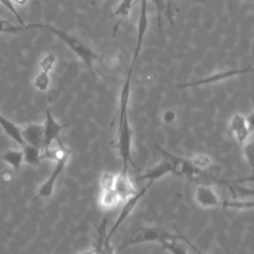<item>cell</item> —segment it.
<instances>
[{"label": "cell", "instance_id": "cell-1", "mask_svg": "<svg viewBox=\"0 0 254 254\" xmlns=\"http://www.w3.org/2000/svg\"><path fill=\"white\" fill-rule=\"evenodd\" d=\"M130 92L128 90H121L119 103V122L114 148L122 161L121 172H128V165L137 168V165L132 158V129L129 123L128 106H129Z\"/></svg>", "mask_w": 254, "mask_h": 254}, {"label": "cell", "instance_id": "cell-2", "mask_svg": "<svg viewBox=\"0 0 254 254\" xmlns=\"http://www.w3.org/2000/svg\"><path fill=\"white\" fill-rule=\"evenodd\" d=\"M31 28H39V29H45L50 31L51 33L55 34L59 39H61L83 63V64L89 69H92L93 64L95 61L98 60L99 56L98 54L93 51L90 47L86 46L84 43H82L80 40H78L77 38H75L74 36L70 35L69 33L53 27L51 25H47V24H29L25 26V29H31Z\"/></svg>", "mask_w": 254, "mask_h": 254}, {"label": "cell", "instance_id": "cell-3", "mask_svg": "<svg viewBox=\"0 0 254 254\" xmlns=\"http://www.w3.org/2000/svg\"><path fill=\"white\" fill-rule=\"evenodd\" d=\"M170 240H181V237L179 234L171 233L170 231L161 227L142 226L134 230L123 240V242L118 247L117 252L119 253L130 246L138 245L141 243L158 242L162 244L163 242Z\"/></svg>", "mask_w": 254, "mask_h": 254}, {"label": "cell", "instance_id": "cell-4", "mask_svg": "<svg viewBox=\"0 0 254 254\" xmlns=\"http://www.w3.org/2000/svg\"><path fill=\"white\" fill-rule=\"evenodd\" d=\"M228 134L240 145L247 142L253 132V113L244 116L240 113H234L229 121Z\"/></svg>", "mask_w": 254, "mask_h": 254}, {"label": "cell", "instance_id": "cell-5", "mask_svg": "<svg viewBox=\"0 0 254 254\" xmlns=\"http://www.w3.org/2000/svg\"><path fill=\"white\" fill-rule=\"evenodd\" d=\"M156 149L161 153V155L167 158L172 167V174H175L179 177H186V178H195L199 177L203 174V172L197 170L188 158H183L178 155L172 154L169 151L163 149L159 145H155Z\"/></svg>", "mask_w": 254, "mask_h": 254}, {"label": "cell", "instance_id": "cell-6", "mask_svg": "<svg viewBox=\"0 0 254 254\" xmlns=\"http://www.w3.org/2000/svg\"><path fill=\"white\" fill-rule=\"evenodd\" d=\"M153 183H147V185H145L141 190H139L132 197L128 198L127 200L124 201V204L117 216V218L115 219L111 229L109 230V232H107V236L109 239L112 238V236L114 235V233L116 232V230L119 228V226L124 222V220L132 213V211L135 209V207L137 206L138 202L140 201V199L146 194L147 190H149V188L152 186Z\"/></svg>", "mask_w": 254, "mask_h": 254}, {"label": "cell", "instance_id": "cell-7", "mask_svg": "<svg viewBox=\"0 0 254 254\" xmlns=\"http://www.w3.org/2000/svg\"><path fill=\"white\" fill-rule=\"evenodd\" d=\"M71 153L70 154H67L65 155L64 157H63L61 160L57 161L56 162V165H55V168L53 169L51 175L49 176V178L41 185V187L39 188L38 190V192L37 194L35 195V199H39V198H47V197H50L53 192H54V190H55V185H56V182L59 178V176L63 173V171L64 170L67 162H68V159L70 157Z\"/></svg>", "mask_w": 254, "mask_h": 254}, {"label": "cell", "instance_id": "cell-8", "mask_svg": "<svg viewBox=\"0 0 254 254\" xmlns=\"http://www.w3.org/2000/svg\"><path fill=\"white\" fill-rule=\"evenodd\" d=\"M44 126V141L42 151L50 148L54 141H57L60 138L61 132L68 126V124H61L59 123L55 117L53 116L51 110L48 108L45 113V121L43 123Z\"/></svg>", "mask_w": 254, "mask_h": 254}, {"label": "cell", "instance_id": "cell-9", "mask_svg": "<svg viewBox=\"0 0 254 254\" xmlns=\"http://www.w3.org/2000/svg\"><path fill=\"white\" fill-rule=\"evenodd\" d=\"M253 71V67L250 66H246L243 68H233V69H227L224 71H219V72H215L211 75H208L207 77H203L201 79L198 80H194L191 82H185V83H181L178 84L177 87L178 88H186V87H192V86H197V85H203V84H209V83H215V82H219L221 80L233 77L235 75H240L243 73H247V72H252Z\"/></svg>", "mask_w": 254, "mask_h": 254}, {"label": "cell", "instance_id": "cell-10", "mask_svg": "<svg viewBox=\"0 0 254 254\" xmlns=\"http://www.w3.org/2000/svg\"><path fill=\"white\" fill-rule=\"evenodd\" d=\"M194 200L202 208H211L220 206L221 200L210 184L200 183L194 190Z\"/></svg>", "mask_w": 254, "mask_h": 254}, {"label": "cell", "instance_id": "cell-11", "mask_svg": "<svg viewBox=\"0 0 254 254\" xmlns=\"http://www.w3.org/2000/svg\"><path fill=\"white\" fill-rule=\"evenodd\" d=\"M136 2H140L141 6H140V14H139V18H138V24H137V38H136V46H135V50H134V55L131 61L130 65L135 64L140 52L142 50V45H143V41L145 38V35L147 33V29H148V1L147 0H137ZM135 2V3H136Z\"/></svg>", "mask_w": 254, "mask_h": 254}, {"label": "cell", "instance_id": "cell-12", "mask_svg": "<svg viewBox=\"0 0 254 254\" xmlns=\"http://www.w3.org/2000/svg\"><path fill=\"white\" fill-rule=\"evenodd\" d=\"M108 220L103 218L96 227V234L93 244V254H115V251L110 242L111 239L107 236Z\"/></svg>", "mask_w": 254, "mask_h": 254}, {"label": "cell", "instance_id": "cell-13", "mask_svg": "<svg viewBox=\"0 0 254 254\" xmlns=\"http://www.w3.org/2000/svg\"><path fill=\"white\" fill-rule=\"evenodd\" d=\"M113 190L118 195L120 201L127 200L138 191L135 189L133 181L130 179L128 172H120L115 176Z\"/></svg>", "mask_w": 254, "mask_h": 254}, {"label": "cell", "instance_id": "cell-14", "mask_svg": "<svg viewBox=\"0 0 254 254\" xmlns=\"http://www.w3.org/2000/svg\"><path fill=\"white\" fill-rule=\"evenodd\" d=\"M169 174H172L171 164L167 158L163 157V159L160 163H158L157 165L153 166L150 169H147L144 173L135 177L134 180H132V181H135V182L147 181L148 183H154L155 181L162 179L163 177H165Z\"/></svg>", "mask_w": 254, "mask_h": 254}, {"label": "cell", "instance_id": "cell-15", "mask_svg": "<svg viewBox=\"0 0 254 254\" xmlns=\"http://www.w3.org/2000/svg\"><path fill=\"white\" fill-rule=\"evenodd\" d=\"M21 136L27 145L42 150L44 141V126L41 123H29L21 128Z\"/></svg>", "mask_w": 254, "mask_h": 254}, {"label": "cell", "instance_id": "cell-16", "mask_svg": "<svg viewBox=\"0 0 254 254\" xmlns=\"http://www.w3.org/2000/svg\"><path fill=\"white\" fill-rule=\"evenodd\" d=\"M137 0H135L136 2ZM154 3L156 9H157V20H158V27L161 28L162 26V15L165 14L168 18V21L171 23V25H174L173 22V15L174 12L172 10V1L173 0H147ZM198 2L205 3V0H196Z\"/></svg>", "mask_w": 254, "mask_h": 254}, {"label": "cell", "instance_id": "cell-17", "mask_svg": "<svg viewBox=\"0 0 254 254\" xmlns=\"http://www.w3.org/2000/svg\"><path fill=\"white\" fill-rule=\"evenodd\" d=\"M0 126L4 130V132L12 138L18 145H20L22 148L25 146V142L21 136V128L17 126L15 123L4 117L0 113Z\"/></svg>", "mask_w": 254, "mask_h": 254}, {"label": "cell", "instance_id": "cell-18", "mask_svg": "<svg viewBox=\"0 0 254 254\" xmlns=\"http://www.w3.org/2000/svg\"><path fill=\"white\" fill-rule=\"evenodd\" d=\"M135 3V0H121V2L118 4V6L115 8V10L110 14L109 17L113 18V17H117L118 21L115 24L114 28H113V32H112V36L115 37L116 32L118 31L119 26L121 25L122 21L129 16V13L131 11L132 5Z\"/></svg>", "mask_w": 254, "mask_h": 254}, {"label": "cell", "instance_id": "cell-19", "mask_svg": "<svg viewBox=\"0 0 254 254\" xmlns=\"http://www.w3.org/2000/svg\"><path fill=\"white\" fill-rule=\"evenodd\" d=\"M120 203V199L113 189L100 190L98 196V204L104 210L115 208Z\"/></svg>", "mask_w": 254, "mask_h": 254}, {"label": "cell", "instance_id": "cell-20", "mask_svg": "<svg viewBox=\"0 0 254 254\" xmlns=\"http://www.w3.org/2000/svg\"><path fill=\"white\" fill-rule=\"evenodd\" d=\"M22 152L25 163L32 166H37L40 164L42 160V150L40 148L25 144V146L22 148Z\"/></svg>", "mask_w": 254, "mask_h": 254}, {"label": "cell", "instance_id": "cell-21", "mask_svg": "<svg viewBox=\"0 0 254 254\" xmlns=\"http://www.w3.org/2000/svg\"><path fill=\"white\" fill-rule=\"evenodd\" d=\"M2 160L17 171L24 162L23 152L22 150H7L3 153Z\"/></svg>", "mask_w": 254, "mask_h": 254}, {"label": "cell", "instance_id": "cell-22", "mask_svg": "<svg viewBox=\"0 0 254 254\" xmlns=\"http://www.w3.org/2000/svg\"><path fill=\"white\" fill-rule=\"evenodd\" d=\"M191 164L199 171L203 172L206 169L211 168L212 166V161L209 156L205 154H197L191 158H190Z\"/></svg>", "mask_w": 254, "mask_h": 254}, {"label": "cell", "instance_id": "cell-23", "mask_svg": "<svg viewBox=\"0 0 254 254\" xmlns=\"http://www.w3.org/2000/svg\"><path fill=\"white\" fill-rule=\"evenodd\" d=\"M220 206L223 208L248 209V208L253 207V201L252 200H238L236 198H233L232 200L225 199V200H221Z\"/></svg>", "mask_w": 254, "mask_h": 254}, {"label": "cell", "instance_id": "cell-24", "mask_svg": "<svg viewBox=\"0 0 254 254\" xmlns=\"http://www.w3.org/2000/svg\"><path fill=\"white\" fill-rule=\"evenodd\" d=\"M50 82H51L50 73L40 70V72L34 78L33 84L36 89H38L40 91H47L49 89Z\"/></svg>", "mask_w": 254, "mask_h": 254}, {"label": "cell", "instance_id": "cell-25", "mask_svg": "<svg viewBox=\"0 0 254 254\" xmlns=\"http://www.w3.org/2000/svg\"><path fill=\"white\" fill-rule=\"evenodd\" d=\"M162 247L168 250L171 254H188V251L184 244L180 240H170L162 243Z\"/></svg>", "mask_w": 254, "mask_h": 254}, {"label": "cell", "instance_id": "cell-26", "mask_svg": "<svg viewBox=\"0 0 254 254\" xmlns=\"http://www.w3.org/2000/svg\"><path fill=\"white\" fill-rule=\"evenodd\" d=\"M25 31V28L21 25H15L11 22L0 19V33L2 34H17L19 32Z\"/></svg>", "mask_w": 254, "mask_h": 254}, {"label": "cell", "instance_id": "cell-27", "mask_svg": "<svg viewBox=\"0 0 254 254\" xmlns=\"http://www.w3.org/2000/svg\"><path fill=\"white\" fill-rule=\"evenodd\" d=\"M242 154L243 157L250 167V169H253V160H254V151H253V141L252 139H249L247 142H245L242 145Z\"/></svg>", "mask_w": 254, "mask_h": 254}, {"label": "cell", "instance_id": "cell-28", "mask_svg": "<svg viewBox=\"0 0 254 254\" xmlns=\"http://www.w3.org/2000/svg\"><path fill=\"white\" fill-rule=\"evenodd\" d=\"M57 62V57L53 53L47 54L40 62V67L41 71H45L50 73V71L53 69L55 64Z\"/></svg>", "mask_w": 254, "mask_h": 254}, {"label": "cell", "instance_id": "cell-29", "mask_svg": "<svg viewBox=\"0 0 254 254\" xmlns=\"http://www.w3.org/2000/svg\"><path fill=\"white\" fill-rule=\"evenodd\" d=\"M115 176L112 173L109 172H104L99 180V187H100V190H110L113 189V185H114V181H115Z\"/></svg>", "mask_w": 254, "mask_h": 254}, {"label": "cell", "instance_id": "cell-30", "mask_svg": "<svg viewBox=\"0 0 254 254\" xmlns=\"http://www.w3.org/2000/svg\"><path fill=\"white\" fill-rule=\"evenodd\" d=\"M0 3L4 6V7H6L14 16H15V18L19 21V23H20V25L21 26H23L24 28H25V26H26V24H25V22H24V20H23V18H22V16L20 15V13L18 12V10L16 9V7H15V5L13 4V2H12V0H0ZM26 30V29H25Z\"/></svg>", "mask_w": 254, "mask_h": 254}, {"label": "cell", "instance_id": "cell-31", "mask_svg": "<svg viewBox=\"0 0 254 254\" xmlns=\"http://www.w3.org/2000/svg\"><path fill=\"white\" fill-rule=\"evenodd\" d=\"M174 227L177 229V227H176L175 225H174ZM177 230H178V234H179V235H180V237H181V240H182V241H184L186 244H188V245H189V246H190V248H191V249H192L196 254H207V253H205V252L201 251L198 247H196V245H194V244H193V243H192V242H191L188 237H186V236H185L181 231H179V229H177Z\"/></svg>", "mask_w": 254, "mask_h": 254}, {"label": "cell", "instance_id": "cell-32", "mask_svg": "<svg viewBox=\"0 0 254 254\" xmlns=\"http://www.w3.org/2000/svg\"><path fill=\"white\" fill-rule=\"evenodd\" d=\"M175 113L173 111H167L165 114H164V121L167 122V123H171L174 121L175 119Z\"/></svg>", "mask_w": 254, "mask_h": 254}, {"label": "cell", "instance_id": "cell-33", "mask_svg": "<svg viewBox=\"0 0 254 254\" xmlns=\"http://www.w3.org/2000/svg\"><path fill=\"white\" fill-rule=\"evenodd\" d=\"M28 0H12L13 4H19V5H25Z\"/></svg>", "mask_w": 254, "mask_h": 254}, {"label": "cell", "instance_id": "cell-34", "mask_svg": "<svg viewBox=\"0 0 254 254\" xmlns=\"http://www.w3.org/2000/svg\"><path fill=\"white\" fill-rule=\"evenodd\" d=\"M77 254H93V250H92V248H91V249H88V250L81 251V252H79V253H77Z\"/></svg>", "mask_w": 254, "mask_h": 254}, {"label": "cell", "instance_id": "cell-35", "mask_svg": "<svg viewBox=\"0 0 254 254\" xmlns=\"http://www.w3.org/2000/svg\"><path fill=\"white\" fill-rule=\"evenodd\" d=\"M0 230H1V231H4L5 233H7V234H8V231H7V230H5V229H4L2 226H0Z\"/></svg>", "mask_w": 254, "mask_h": 254}, {"label": "cell", "instance_id": "cell-36", "mask_svg": "<svg viewBox=\"0 0 254 254\" xmlns=\"http://www.w3.org/2000/svg\"><path fill=\"white\" fill-rule=\"evenodd\" d=\"M98 0H91V5H95V3L97 2Z\"/></svg>", "mask_w": 254, "mask_h": 254}, {"label": "cell", "instance_id": "cell-37", "mask_svg": "<svg viewBox=\"0 0 254 254\" xmlns=\"http://www.w3.org/2000/svg\"><path fill=\"white\" fill-rule=\"evenodd\" d=\"M245 1H252V0H245Z\"/></svg>", "mask_w": 254, "mask_h": 254}]
</instances>
